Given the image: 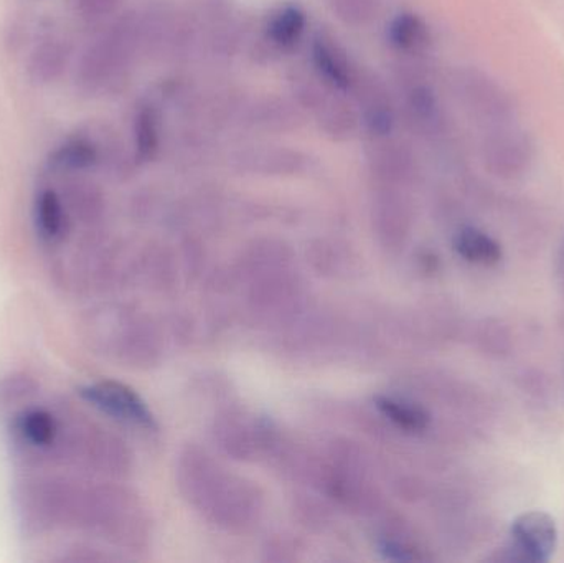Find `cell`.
Returning a JSON list of instances; mask_svg holds the SVG:
<instances>
[{
	"instance_id": "cell-1",
	"label": "cell",
	"mask_w": 564,
	"mask_h": 563,
	"mask_svg": "<svg viewBox=\"0 0 564 563\" xmlns=\"http://www.w3.org/2000/svg\"><path fill=\"white\" fill-rule=\"evenodd\" d=\"M138 22L122 17L105 35L91 43L79 56L75 86L82 95H98L124 72L138 45Z\"/></svg>"
},
{
	"instance_id": "cell-2",
	"label": "cell",
	"mask_w": 564,
	"mask_h": 563,
	"mask_svg": "<svg viewBox=\"0 0 564 563\" xmlns=\"http://www.w3.org/2000/svg\"><path fill=\"white\" fill-rule=\"evenodd\" d=\"M12 498L23 538H42L59 529V476H25L13 486Z\"/></svg>"
},
{
	"instance_id": "cell-3",
	"label": "cell",
	"mask_w": 564,
	"mask_h": 563,
	"mask_svg": "<svg viewBox=\"0 0 564 563\" xmlns=\"http://www.w3.org/2000/svg\"><path fill=\"white\" fill-rule=\"evenodd\" d=\"M558 545L555 519L543 511L520 515L510 526V544L494 552L487 561L507 563H546Z\"/></svg>"
},
{
	"instance_id": "cell-4",
	"label": "cell",
	"mask_w": 564,
	"mask_h": 563,
	"mask_svg": "<svg viewBox=\"0 0 564 563\" xmlns=\"http://www.w3.org/2000/svg\"><path fill=\"white\" fill-rule=\"evenodd\" d=\"M533 158L535 148L532 139L512 124L497 126L484 139V164L496 177L506 181L522 177L532 165Z\"/></svg>"
},
{
	"instance_id": "cell-5",
	"label": "cell",
	"mask_w": 564,
	"mask_h": 563,
	"mask_svg": "<svg viewBox=\"0 0 564 563\" xmlns=\"http://www.w3.org/2000/svg\"><path fill=\"white\" fill-rule=\"evenodd\" d=\"M79 396L119 422L144 430L155 429V419L149 410L148 403L126 383L116 382V380H101V382L82 387Z\"/></svg>"
},
{
	"instance_id": "cell-6",
	"label": "cell",
	"mask_w": 564,
	"mask_h": 563,
	"mask_svg": "<svg viewBox=\"0 0 564 563\" xmlns=\"http://www.w3.org/2000/svg\"><path fill=\"white\" fill-rule=\"evenodd\" d=\"M460 86H463V98L467 108L480 121L492 126V128L512 124L516 105H513L509 93L496 79L490 78L486 73L474 69L463 76Z\"/></svg>"
},
{
	"instance_id": "cell-7",
	"label": "cell",
	"mask_w": 564,
	"mask_h": 563,
	"mask_svg": "<svg viewBox=\"0 0 564 563\" xmlns=\"http://www.w3.org/2000/svg\"><path fill=\"white\" fill-rule=\"evenodd\" d=\"M33 225L40 241L50 250H59L72 235L73 220L56 188L43 187L33 201Z\"/></svg>"
},
{
	"instance_id": "cell-8",
	"label": "cell",
	"mask_w": 564,
	"mask_h": 563,
	"mask_svg": "<svg viewBox=\"0 0 564 563\" xmlns=\"http://www.w3.org/2000/svg\"><path fill=\"white\" fill-rule=\"evenodd\" d=\"M69 218L85 228L101 224L108 208L105 192L95 182L69 175L59 188Z\"/></svg>"
},
{
	"instance_id": "cell-9",
	"label": "cell",
	"mask_w": 564,
	"mask_h": 563,
	"mask_svg": "<svg viewBox=\"0 0 564 563\" xmlns=\"http://www.w3.org/2000/svg\"><path fill=\"white\" fill-rule=\"evenodd\" d=\"M52 171L75 175L91 171L102 164V151L99 139L88 132L72 136L59 144L50 155Z\"/></svg>"
},
{
	"instance_id": "cell-10",
	"label": "cell",
	"mask_w": 564,
	"mask_h": 563,
	"mask_svg": "<svg viewBox=\"0 0 564 563\" xmlns=\"http://www.w3.org/2000/svg\"><path fill=\"white\" fill-rule=\"evenodd\" d=\"M72 62V45L63 39H46L30 53L26 75L35 85L58 82Z\"/></svg>"
},
{
	"instance_id": "cell-11",
	"label": "cell",
	"mask_w": 564,
	"mask_h": 563,
	"mask_svg": "<svg viewBox=\"0 0 564 563\" xmlns=\"http://www.w3.org/2000/svg\"><path fill=\"white\" fill-rule=\"evenodd\" d=\"M312 62L321 78L334 88L350 89L357 75L350 59L345 55L344 50L334 43V40L318 36L312 45Z\"/></svg>"
},
{
	"instance_id": "cell-12",
	"label": "cell",
	"mask_w": 564,
	"mask_h": 563,
	"mask_svg": "<svg viewBox=\"0 0 564 563\" xmlns=\"http://www.w3.org/2000/svg\"><path fill=\"white\" fill-rule=\"evenodd\" d=\"M454 250L467 263L497 267L503 260V248L496 238L476 227H464L454 237Z\"/></svg>"
},
{
	"instance_id": "cell-13",
	"label": "cell",
	"mask_w": 564,
	"mask_h": 563,
	"mask_svg": "<svg viewBox=\"0 0 564 563\" xmlns=\"http://www.w3.org/2000/svg\"><path fill=\"white\" fill-rule=\"evenodd\" d=\"M388 36L400 52L410 53V55H420V53L426 52L433 43V35H431L427 23L420 15L411 12L400 13L391 22Z\"/></svg>"
},
{
	"instance_id": "cell-14",
	"label": "cell",
	"mask_w": 564,
	"mask_h": 563,
	"mask_svg": "<svg viewBox=\"0 0 564 563\" xmlns=\"http://www.w3.org/2000/svg\"><path fill=\"white\" fill-rule=\"evenodd\" d=\"M161 151V121L152 106H141L134 118L135 161L145 164L154 161Z\"/></svg>"
},
{
	"instance_id": "cell-15",
	"label": "cell",
	"mask_w": 564,
	"mask_h": 563,
	"mask_svg": "<svg viewBox=\"0 0 564 563\" xmlns=\"http://www.w3.org/2000/svg\"><path fill=\"white\" fill-rule=\"evenodd\" d=\"M305 25L307 19L299 7H282L268 23V39L281 50L294 48L304 35Z\"/></svg>"
},
{
	"instance_id": "cell-16",
	"label": "cell",
	"mask_w": 564,
	"mask_h": 563,
	"mask_svg": "<svg viewBox=\"0 0 564 563\" xmlns=\"http://www.w3.org/2000/svg\"><path fill=\"white\" fill-rule=\"evenodd\" d=\"M377 407L388 420L406 430V432H424L430 426V415L426 410L403 400L378 397Z\"/></svg>"
},
{
	"instance_id": "cell-17",
	"label": "cell",
	"mask_w": 564,
	"mask_h": 563,
	"mask_svg": "<svg viewBox=\"0 0 564 563\" xmlns=\"http://www.w3.org/2000/svg\"><path fill=\"white\" fill-rule=\"evenodd\" d=\"M40 382L32 373L15 370L0 377V412L22 405L39 396Z\"/></svg>"
},
{
	"instance_id": "cell-18",
	"label": "cell",
	"mask_w": 564,
	"mask_h": 563,
	"mask_svg": "<svg viewBox=\"0 0 564 563\" xmlns=\"http://www.w3.org/2000/svg\"><path fill=\"white\" fill-rule=\"evenodd\" d=\"M476 340L479 349L492 359H506L513 350L512 331L497 317L480 323Z\"/></svg>"
},
{
	"instance_id": "cell-19",
	"label": "cell",
	"mask_w": 564,
	"mask_h": 563,
	"mask_svg": "<svg viewBox=\"0 0 564 563\" xmlns=\"http://www.w3.org/2000/svg\"><path fill=\"white\" fill-rule=\"evenodd\" d=\"M334 12L348 25H367L377 19L380 0H332Z\"/></svg>"
},
{
	"instance_id": "cell-20",
	"label": "cell",
	"mask_w": 564,
	"mask_h": 563,
	"mask_svg": "<svg viewBox=\"0 0 564 563\" xmlns=\"http://www.w3.org/2000/svg\"><path fill=\"white\" fill-rule=\"evenodd\" d=\"M321 119L325 131L334 138L338 136L347 138L357 128V116L351 111L350 106L344 102H330Z\"/></svg>"
},
{
	"instance_id": "cell-21",
	"label": "cell",
	"mask_w": 564,
	"mask_h": 563,
	"mask_svg": "<svg viewBox=\"0 0 564 563\" xmlns=\"http://www.w3.org/2000/svg\"><path fill=\"white\" fill-rule=\"evenodd\" d=\"M410 108L414 118L423 124H436L440 119V106L436 96L426 86H417L410 95Z\"/></svg>"
},
{
	"instance_id": "cell-22",
	"label": "cell",
	"mask_w": 564,
	"mask_h": 563,
	"mask_svg": "<svg viewBox=\"0 0 564 563\" xmlns=\"http://www.w3.org/2000/svg\"><path fill=\"white\" fill-rule=\"evenodd\" d=\"M119 0H76L79 15L89 22L106 19L118 10Z\"/></svg>"
},
{
	"instance_id": "cell-23",
	"label": "cell",
	"mask_w": 564,
	"mask_h": 563,
	"mask_svg": "<svg viewBox=\"0 0 564 563\" xmlns=\"http://www.w3.org/2000/svg\"><path fill=\"white\" fill-rule=\"evenodd\" d=\"M519 379L525 392L532 393V396L539 397V399L549 396V380L542 373L536 372V370H525Z\"/></svg>"
},
{
	"instance_id": "cell-24",
	"label": "cell",
	"mask_w": 564,
	"mask_h": 563,
	"mask_svg": "<svg viewBox=\"0 0 564 563\" xmlns=\"http://www.w3.org/2000/svg\"><path fill=\"white\" fill-rule=\"evenodd\" d=\"M380 552L390 561H414V559H420L411 549L397 544V542H384V544H381Z\"/></svg>"
},
{
	"instance_id": "cell-25",
	"label": "cell",
	"mask_w": 564,
	"mask_h": 563,
	"mask_svg": "<svg viewBox=\"0 0 564 563\" xmlns=\"http://www.w3.org/2000/svg\"><path fill=\"white\" fill-rule=\"evenodd\" d=\"M560 274H562V281L564 286V245L562 248V257H560Z\"/></svg>"
},
{
	"instance_id": "cell-26",
	"label": "cell",
	"mask_w": 564,
	"mask_h": 563,
	"mask_svg": "<svg viewBox=\"0 0 564 563\" xmlns=\"http://www.w3.org/2000/svg\"><path fill=\"white\" fill-rule=\"evenodd\" d=\"M562 326L564 327V321H563V323H562Z\"/></svg>"
}]
</instances>
